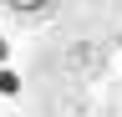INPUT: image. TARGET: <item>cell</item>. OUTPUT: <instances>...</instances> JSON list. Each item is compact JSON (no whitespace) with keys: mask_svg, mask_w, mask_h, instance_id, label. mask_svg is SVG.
<instances>
[{"mask_svg":"<svg viewBox=\"0 0 122 117\" xmlns=\"http://www.w3.org/2000/svg\"><path fill=\"white\" fill-rule=\"evenodd\" d=\"M15 92H20V76L10 66H0V97H15Z\"/></svg>","mask_w":122,"mask_h":117,"instance_id":"obj_1","label":"cell"},{"mask_svg":"<svg viewBox=\"0 0 122 117\" xmlns=\"http://www.w3.org/2000/svg\"><path fill=\"white\" fill-rule=\"evenodd\" d=\"M5 5H10V10H25V15H30V10H46L51 0H5Z\"/></svg>","mask_w":122,"mask_h":117,"instance_id":"obj_2","label":"cell"},{"mask_svg":"<svg viewBox=\"0 0 122 117\" xmlns=\"http://www.w3.org/2000/svg\"><path fill=\"white\" fill-rule=\"evenodd\" d=\"M5 56H10V46H5V41H0V61H5Z\"/></svg>","mask_w":122,"mask_h":117,"instance_id":"obj_3","label":"cell"}]
</instances>
